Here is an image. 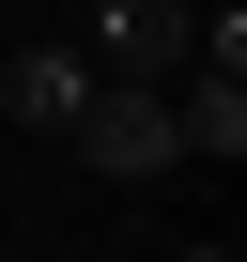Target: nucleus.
I'll use <instances>...</instances> for the list:
<instances>
[{
    "instance_id": "f257e3e1",
    "label": "nucleus",
    "mask_w": 247,
    "mask_h": 262,
    "mask_svg": "<svg viewBox=\"0 0 247 262\" xmlns=\"http://www.w3.org/2000/svg\"><path fill=\"white\" fill-rule=\"evenodd\" d=\"M62 139H77L93 185H170V170H186V139H170V77H93Z\"/></svg>"
},
{
    "instance_id": "f03ea898",
    "label": "nucleus",
    "mask_w": 247,
    "mask_h": 262,
    "mask_svg": "<svg viewBox=\"0 0 247 262\" xmlns=\"http://www.w3.org/2000/svg\"><path fill=\"white\" fill-rule=\"evenodd\" d=\"M77 93H93V47H62V31H31L16 62H0V123H16V139H62Z\"/></svg>"
},
{
    "instance_id": "7ed1b4c3",
    "label": "nucleus",
    "mask_w": 247,
    "mask_h": 262,
    "mask_svg": "<svg viewBox=\"0 0 247 262\" xmlns=\"http://www.w3.org/2000/svg\"><path fill=\"white\" fill-rule=\"evenodd\" d=\"M186 31H201V0H93L108 77H170V62H186Z\"/></svg>"
},
{
    "instance_id": "20e7f679",
    "label": "nucleus",
    "mask_w": 247,
    "mask_h": 262,
    "mask_svg": "<svg viewBox=\"0 0 247 262\" xmlns=\"http://www.w3.org/2000/svg\"><path fill=\"white\" fill-rule=\"evenodd\" d=\"M170 139H186V155H216V170L247 155V77H232V62H201V77L170 93Z\"/></svg>"
},
{
    "instance_id": "39448f33",
    "label": "nucleus",
    "mask_w": 247,
    "mask_h": 262,
    "mask_svg": "<svg viewBox=\"0 0 247 262\" xmlns=\"http://www.w3.org/2000/svg\"><path fill=\"white\" fill-rule=\"evenodd\" d=\"M170 262H247V247H170Z\"/></svg>"
}]
</instances>
